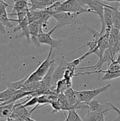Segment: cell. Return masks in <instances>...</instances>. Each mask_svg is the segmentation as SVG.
<instances>
[{
	"mask_svg": "<svg viewBox=\"0 0 120 121\" xmlns=\"http://www.w3.org/2000/svg\"><path fill=\"white\" fill-rule=\"evenodd\" d=\"M10 21H14V22H16L18 23L17 26L14 28V31L17 32L21 30L22 33L20 35V37L22 36H25L28 42H30L31 34L29 30V21H28L27 16L24 19L20 20V21H18L16 19L12 18H10Z\"/></svg>",
	"mask_w": 120,
	"mask_h": 121,
	"instance_id": "8",
	"label": "cell"
},
{
	"mask_svg": "<svg viewBox=\"0 0 120 121\" xmlns=\"http://www.w3.org/2000/svg\"><path fill=\"white\" fill-rule=\"evenodd\" d=\"M28 76H26L21 80L14 82H7V85L8 86V87L14 92H16V91L21 89V88L24 85L26 80L28 79Z\"/></svg>",
	"mask_w": 120,
	"mask_h": 121,
	"instance_id": "20",
	"label": "cell"
},
{
	"mask_svg": "<svg viewBox=\"0 0 120 121\" xmlns=\"http://www.w3.org/2000/svg\"><path fill=\"white\" fill-rule=\"evenodd\" d=\"M24 121H36L32 119L31 118V117H25V118Z\"/></svg>",
	"mask_w": 120,
	"mask_h": 121,
	"instance_id": "31",
	"label": "cell"
},
{
	"mask_svg": "<svg viewBox=\"0 0 120 121\" xmlns=\"http://www.w3.org/2000/svg\"><path fill=\"white\" fill-rule=\"evenodd\" d=\"M104 22L106 26V30H110L113 26L112 18V10L110 6L108 4H104Z\"/></svg>",
	"mask_w": 120,
	"mask_h": 121,
	"instance_id": "13",
	"label": "cell"
},
{
	"mask_svg": "<svg viewBox=\"0 0 120 121\" xmlns=\"http://www.w3.org/2000/svg\"><path fill=\"white\" fill-rule=\"evenodd\" d=\"M50 104L53 109V111L52 112H51L52 113H56V112L61 111V107H60V104H59L58 100H53V101H52L50 103Z\"/></svg>",
	"mask_w": 120,
	"mask_h": 121,
	"instance_id": "26",
	"label": "cell"
},
{
	"mask_svg": "<svg viewBox=\"0 0 120 121\" xmlns=\"http://www.w3.org/2000/svg\"><path fill=\"white\" fill-rule=\"evenodd\" d=\"M112 60H114V59L112 58L110 53L108 51V50L107 49L104 52V53L103 56L101 58H100V59H99V60L98 61V62L95 65L91 66H87V67H80V68H76V69L81 70L87 69H94V70H99L101 69V67L104 65V63H107L108 64V66H109Z\"/></svg>",
	"mask_w": 120,
	"mask_h": 121,
	"instance_id": "10",
	"label": "cell"
},
{
	"mask_svg": "<svg viewBox=\"0 0 120 121\" xmlns=\"http://www.w3.org/2000/svg\"><path fill=\"white\" fill-rule=\"evenodd\" d=\"M108 5L112 10L113 26L120 31V11L118 10V2H111Z\"/></svg>",
	"mask_w": 120,
	"mask_h": 121,
	"instance_id": "14",
	"label": "cell"
},
{
	"mask_svg": "<svg viewBox=\"0 0 120 121\" xmlns=\"http://www.w3.org/2000/svg\"><path fill=\"white\" fill-rule=\"evenodd\" d=\"M111 107L112 109L115 110V111L117 112L118 114V118L120 119V109H119L118 108H117L116 106H114V105H113L112 104H111Z\"/></svg>",
	"mask_w": 120,
	"mask_h": 121,
	"instance_id": "28",
	"label": "cell"
},
{
	"mask_svg": "<svg viewBox=\"0 0 120 121\" xmlns=\"http://www.w3.org/2000/svg\"><path fill=\"white\" fill-rule=\"evenodd\" d=\"M2 119H2V118H0V121H1V120H2Z\"/></svg>",
	"mask_w": 120,
	"mask_h": 121,
	"instance_id": "36",
	"label": "cell"
},
{
	"mask_svg": "<svg viewBox=\"0 0 120 121\" xmlns=\"http://www.w3.org/2000/svg\"><path fill=\"white\" fill-rule=\"evenodd\" d=\"M14 92H15L11 91L8 87L5 91L0 92V102H1V104L8 101L11 99L12 96L13 95Z\"/></svg>",
	"mask_w": 120,
	"mask_h": 121,
	"instance_id": "21",
	"label": "cell"
},
{
	"mask_svg": "<svg viewBox=\"0 0 120 121\" xmlns=\"http://www.w3.org/2000/svg\"><path fill=\"white\" fill-rule=\"evenodd\" d=\"M3 76H4V75H3V74H2V72H1V71H0V79H2V78H3Z\"/></svg>",
	"mask_w": 120,
	"mask_h": 121,
	"instance_id": "34",
	"label": "cell"
},
{
	"mask_svg": "<svg viewBox=\"0 0 120 121\" xmlns=\"http://www.w3.org/2000/svg\"><path fill=\"white\" fill-rule=\"evenodd\" d=\"M118 5L119 7H120V2H118Z\"/></svg>",
	"mask_w": 120,
	"mask_h": 121,
	"instance_id": "35",
	"label": "cell"
},
{
	"mask_svg": "<svg viewBox=\"0 0 120 121\" xmlns=\"http://www.w3.org/2000/svg\"><path fill=\"white\" fill-rule=\"evenodd\" d=\"M7 7L11 8L12 6L8 5L5 1H0V21L5 27L11 28L12 27L13 24L11 22L10 18H8V14L7 11Z\"/></svg>",
	"mask_w": 120,
	"mask_h": 121,
	"instance_id": "11",
	"label": "cell"
},
{
	"mask_svg": "<svg viewBox=\"0 0 120 121\" xmlns=\"http://www.w3.org/2000/svg\"><path fill=\"white\" fill-rule=\"evenodd\" d=\"M38 104V97L37 96H33L32 97L30 96L29 100L23 105V106L25 108L29 107V106H34V105H36Z\"/></svg>",
	"mask_w": 120,
	"mask_h": 121,
	"instance_id": "25",
	"label": "cell"
},
{
	"mask_svg": "<svg viewBox=\"0 0 120 121\" xmlns=\"http://www.w3.org/2000/svg\"><path fill=\"white\" fill-rule=\"evenodd\" d=\"M0 32L2 34H5L6 33V30L5 27L2 25V24L1 23V21H0Z\"/></svg>",
	"mask_w": 120,
	"mask_h": 121,
	"instance_id": "29",
	"label": "cell"
},
{
	"mask_svg": "<svg viewBox=\"0 0 120 121\" xmlns=\"http://www.w3.org/2000/svg\"><path fill=\"white\" fill-rule=\"evenodd\" d=\"M107 112H91L88 111L83 121H105V116Z\"/></svg>",
	"mask_w": 120,
	"mask_h": 121,
	"instance_id": "15",
	"label": "cell"
},
{
	"mask_svg": "<svg viewBox=\"0 0 120 121\" xmlns=\"http://www.w3.org/2000/svg\"><path fill=\"white\" fill-rule=\"evenodd\" d=\"M52 50V47H51L50 50H49L47 58L40 64V65L36 69V70L28 77V79L26 80L24 85L39 82L42 80V79L44 78L45 76L48 73L52 63L55 61V60H51Z\"/></svg>",
	"mask_w": 120,
	"mask_h": 121,
	"instance_id": "1",
	"label": "cell"
},
{
	"mask_svg": "<svg viewBox=\"0 0 120 121\" xmlns=\"http://www.w3.org/2000/svg\"><path fill=\"white\" fill-rule=\"evenodd\" d=\"M100 1H105V2H120V0H100Z\"/></svg>",
	"mask_w": 120,
	"mask_h": 121,
	"instance_id": "30",
	"label": "cell"
},
{
	"mask_svg": "<svg viewBox=\"0 0 120 121\" xmlns=\"http://www.w3.org/2000/svg\"><path fill=\"white\" fill-rule=\"evenodd\" d=\"M1 1H5V0H0Z\"/></svg>",
	"mask_w": 120,
	"mask_h": 121,
	"instance_id": "38",
	"label": "cell"
},
{
	"mask_svg": "<svg viewBox=\"0 0 120 121\" xmlns=\"http://www.w3.org/2000/svg\"><path fill=\"white\" fill-rule=\"evenodd\" d=\"M78 14L67 12H59L52 15L57 20L56 26L57 28H61L67 25L80 24L81 21L78 18Z\"/></svg>",
	"mask_w": 120,
	"mask_h": 121,
	"instance_id": "2",
	"label": "cell"
},
{
	"mask_svg": "<svg viewBox=\"0 0 120 121\" xmlns=\"http://www.w3.org/2000/svg\"><path fill=\"white\" fill-rule=\"evenodd\" d=\"M61 4H62V2H54L51 5H50L49 7H48V8H46L45 10L48 14H50L52 16V15H54V14L60 12V9Z\"/></svg>",
	"mask_w": 120,
	"mask_h": 121,
	"instance_id": "23",
	"label": "cell"
},
{
	"mask_svg": "<svg viewBox=\"0 0 120 121\" xmlns=\"http://www.w3.org/2000/svg\"><path fill=\"white\" fill-rule=\"evenodd\" d=\"M85 104L88 106V111L91 112H108L109 110H112L111 103L101 104L95 98Z\"/></svg>",
	"mask_w": 120,
	"mask_h": 121,
	"instance_id": "9",
	"label": "cell"
},
{
	"mask_svg": "<svg viewBox=\"0 0 120 121\" xmlns=\"http://www.w3.org/2000/svg\"><path fill=\"white\" fill-rule=\"evenodd\" d=\"M110 84L105 85L102 87H98L97 89L89 90V91H74L76 98L81 102L87 103L95 99L98 95L105 92L110 87Z\"/></svg>",
	"mask_w": 120,
	"mask_h": 121,
	"instance_id": "3",
	"label": "cell"
},
{
	"mask_svg": "<svg viewBox=\"0 0 120 121\" xmlns=\"http://www.w3.org/2000/svg\"><path fill=\"white\" fill-rule=\"evenodd\" d=\"M72 86V82H69L64 78L61 79L57 82L56 85L55 92L58 95L60 93H64L67 90L71 88Z\"/></svg>",
	"mask_w": 120,
	"mask_h": 121,
	"instance_id": "17",
	"label": "cell"
},
{
	"mask_svg": "<svg viewBox=\"0 0 120 121\" xmlns=\"http://www.w3.org/2000/svg\"><path fill=\"white\" fill-rule=\"evenodd\" d=\"M45 13V10H37V9H29L27 13V17H28L29 24L31 23L33 21L40 19Z\"/></svg>",
	"mask_w": 120,
	"mask_h": 121,
	"instance_id": "18",
	"label": "cell"
},
{
	"mask_svg": "<svg viewBox=\"0 0 120 121\" xmlns=\"http://www.w3.org/2000/svg\"><path fill=\"white\" fill-rule=\"evenodd\" d=\"M60 12H67V13H74L78 15L83 13H94L90 8H85L81 5L76 0H67L62 2L60 7Z\"/></svg>",
	"mask_w": 120,
	"mask_h": 121,
	"instance_id": "4",
	"label": "cell"
},
{
	"mask_svg": "<svg viewBox=\"0 0 120 121\" xmlns=\"http://www.w3.org/2000/svg\"><path fill=\"white\" fill-rule=\"evenodd\" d=\"M64 56H62L60 58V62L58 66L55 67L52 76L51 81L50 91L55 92L56 89V85L58 82L61 79H63L65 72L67 69V67L69 66V63L67 62L65 59Z\"/></svg>",
	"mask_w": 120,
	"mask_h": 121,
	"instance_id": "5",
	"label": "cell"
},
{
	"mask_svg": "<svg viewBox=\"0 0 120 121\" xmlns=\"http://www.w3.org/2000/svg\"><path fill=\"white\" fill-rule=\"evenodd\" d=\"M82 7H84V5H88L90 0H76Z\"/></svg>",
	"mask_w": 120,
	"mask_h": 121,
	"instance_id": "27",
	"label": "cell"
},
{
	"mask_svg": "<svg viewBox=\"0 0 120 121\" xmlns=\"http://www.w3.org/2000/svg\"><path fill=\"white\" fill-rule=\"evenodd\" d=\"M25 1H27V2H28V1H29V0H25Z\"/></svg>",
	"mask_w": 120,
	"mask_h": 121,
	"instance_id": "37",
	"label": "cell"
},
{
	"mask_svg": "<svg viewBox=\"0 0 120 121\" xmlns=\"http://www.w3.org/2000/svg\"><path fill=\"white\" fill-rule=\"evenodd\" d=\"M14 103L5 105H0V118L6 119L9 118L11 115L14 108Z\"/></svg>",
	"mask_w": 120,
	"mask_h": 121,
	"instance_id": "19",
	"label": "cell"
},
{
	"mask_svg": "<svg viewBox=\"0 0 120 121\" xmlns=\"http://www.w3.org/2000/svg\"><path fill=\"white\" fill-rule=\"evenodd\" d=\"M66 119L64 121H83L80 118L75 109H71L68 111V115H65Z\"/></svg>",
	"mask_w": 120,
	"mask_h": 121,
	"instance_id": "22",
	"label": "cell"
},
{
	"mask_svg": "<svg viewBox=\"0 0 120 121\" xmlns=\"http://www.w3.org/2000/svg\"><path fill=\"white\" fill-rule=\"evenodd\" d=\"M67 1V0H54V2H63L64 1Z\"/></svg>",
	"mask_w": 120,
	"mask_h": 121,
	"instance_id": "33",
	"label": "cell"
},
{
	"mask_svg": "<svg viewBox=\"0 0 120 121\" xmlns=\"http://www.w3.org/2000/svg\"><path fill=\"white\" fill-rule=\"evenodd\" d=\"M85 27L87 28V29L92 34V38L91 40L94 41H97L98 40L100 39V38L101 37V35H102L100 34V33L98 32L95 29L94 27H88V26H86V25H85Z\"/></svg>",
	"mask_w": 120,
	"mask_h": 121,
	"instance_id": "24",
	"label": "cell"
},
{
	"mask_svg": "<svg viewBox=\"0 0 120 121\" xmlns=\"http://www.w3.org/2000/svg\"><path fill=\"white\" fill-rule=\"evenodd\" d=\"M57 28V26H55L50 31L47 33H41L37 37V40L39 44H48L52 48H59L62 46V40L60 39H54L51 37V34Z\"/></svg>",
	"mask_w": 120,
	"mask_h": 121,
	"instance_id": "6",
	"label": "cell"
},
{
	"mask_svg": "<svg viewBox=\"0 0 120 121\" xmlns=\"http://www.w3.org/2000/svg\"><path fill=\"white\" fill-rule=\"evenodd\" d=\"M31 9L44 10L51 5L54 2V0H29Z\"/></svg>",
	"mask_w": 120,
	"mask_h": 121,
	"instance_id": "12",
	"label": "cell"
},
{
	"mask_svg": "<svg viewBox=\"0 0 120 121\" xmlns=\"http://www.w3.org/2000/svg\"><path fill=\"white\" fill-rule=\"evenodd\" d=\"M14 4L11 8H12V13L28 11L29 9L30 4L25 0H14Z\"/></svg>",
	"mask_w": 120,
	"mask_h": 121,
	"instance_id": "16",
	"label": "cell"
},
{
	"mask_svg": "<svg viewBox=\"0 0 120 121\" xmlns=\"http://www.w3.org/2000/svg\"><path fill=\"white\" fill-rule=\"evenodd\" d=\"M89 8L91 9L93 11L95 12L96 14H98L100 17V20L102 24V28L100 31V34L103 35L105 33L106 26L104 22V3L101 2L99 0H90L88 4Z\"/></svg>",
	"mask_w": 120,
	"mask_h": 121,
	"instance_id": "7",
	"label": "cell"
},
{
	"mask_svg": "<svg viewBox=\"0 0 120 121\" xmlns=\"http://www.w3.org/2000/svg\"><path fill=\"white\" fill-rule=\"evenodd\" d=\"M1 121H17L13 120V119H12L11 118H6V119H2V120H1Z\"/></svg>",
	"mask_w": 120,
	"mask_h": 121,
	"instance_id": "32",
	"label": "cell"
}]
</instances>
